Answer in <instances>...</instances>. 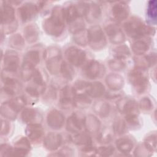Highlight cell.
Returning <instances> with one entry per match:
<instances>
[{
	"mask_svg": "<svg viewBox=\"0 0 157 157\" xmlns=\"http://www.w3.org/2000/svg\"><path fill=\"white\" fill-rule=\"evenodd\" d=\"M64 9L55 7L50 16L44 22V29L49 35L53 36H60L64 29Z\"/></svg>",
	"mask_w": 157,
	"mask_h": 157,
	"instance_id": "obj_1",
	"label": "cell"
},
{
	"mask_svg": "<svg viewBox=\"0 0 157 157\" xmlns=\"http://www.w3.org/2000/svg\"><path fill=\"white\" fill-rule=\"evenodd\" d=\"M126 33L131 37L138 38L144 36L155 34V30L153 27L147 25L137 18H132L124 25Z\"/></svg>",
	"mask_w": 157,
	"mask_h": 157,
	"instance_id": "obj_2",
	"label": "cell"
},
{
	"mask_svg": "<svg viewBox=\"0 0 157 157\" xmlns=\"http://www.w3.org/2000/svg\"><path fill=\"white\" fill-rule=\"evenodd\" d=\"M128 78L137 93H143L147 89L148 80L145 69L136 67L129 73Z\"/></svg>",
	"mask_w": 157,
	"mask_h": 157,
	"instance_id": "obj_3",
	"label": "cell"
},
{
	"mask_svg": "<svg viewBox=\"0 0 157 157\" xmlns=\"http://www.w3.org/2000/svg\"><path fill=\"white\" fill-rule=\"evenodd\" d=\"M44 58L46 61V67L52 74H56L60 71L61 52L58 48L51 47L47 48L45 51Z\"/></svg>",
	"mask_w": 157,
	"mask_h": 157,
	"instance_id": "obj_4",
	"label": "cell"
},
{
	"mask_svg": "<svg viewBox=\"0 0 157 157\" xmlns=\"http://www.w3.org/2000/svg\"><path fill=\"white\" fill-rule=\"evenodd\" d=\"M88 44L94 50H99L104 48L106 44V39L104 34L99 26L94 25L88 30Z\"/></svg>",
	"mask_w": 157,
	"mask_h": 157,
	"instance_id": "obj_5",
	"label": "cell"
},
{
	"mask_svg": "<svg viewBox=\"0 0 157 157\" xmlns=\"http://www.w3.org/2000/svg\"><path fill=\"white\" fill-rule=\"evenodd\" d=\"M83 75L90 79H96L104 75L105 68L102 64L95 60L88 62L83 67Z\"/></svg>",
	"mask_w": 157,
	"mask_h": 157,
	"instance_id": "obj_6",
	"label": "cell"
},
{
	"mask_svg": "<svg viewBox=\"0 0 157 157\" xmlns=\"http://www.w3.org/2000/svg\"><path fill=\"white\" fill-rule=\"evenodd\" d=\"M65 56L71 64L78 66L83 63L86 58V53L77 47H71L66 50Z\"/></svg>",
	"mask_w": 157,
	"mask_h": 157,
	"instance_id": "obj_7",
	"label": "cell"
},
{
	"mask_svg": "<svg viewBox=\"0 0 157 157\" xmlns=\"http://www.w3.org/2000/svg\"><path fill=\"white\" fill-rule=\"evenodd\" d=\"M75 96L72 87L69 86H64L60 92L59 104L61 107L65 109H69L74 106Z\"/></svg>",
	"mask_w": 157,
	"mask_h": 157,
	"instance_id": "obj_8",
	"label": "cell"
},
{
	"mask_svg": "<svg viewBox=\"0 0 157 157\" xmlns=\"http://www.w3.org/2000/svg\"><path fill=\"white\" fill-rule=\"evenodd\" d=\"M117 108L120 112L127 115H138L139 109L137 102L128 98L121 99L117 102Z\"/></svg>",
	"mask_w": 157,
	"mask_h": 157,
	"instance_id": "obj_9",
	"label": "cell"
},
{
	"mask_svg": "<svg viewBox=\"0 0 157 157\" xmlns=\"http://www.w3.org/2000/svg\"><path fill=\"white\" fill-rule=\"evenodd\" d=\"M85 126V118L80 114L77 113L71 115L66 123L67 129L73 133H78L81 131Z\"/></svg>",
	"mask_w": 157,
	"mask_h": 157,
	"instance_id": "obj_10",
	"label": "cell"
},
{
	"mask_svg": "<svg viewBox=\"0 0 157 157\" xmlns=\"http://www.w3.org/2000/svg\"><path fill=\"white\" fill-rule=\"evenodd\" d=\"M2 80L4 83L3 90L6 94L13 96L20 91L21 85L15 78L2 74Z\"/></svg>",
	"mask_w": 157,
	"mask_h": 157,
	"instance_id": "obj_11",
	"label": "cell"
},
{
	"mask_svg": "<svg viewBox=\"0 0 157 157\" xmlns=\"http://www.w3.org/2000/svg\"><path fill=\"white\" fill-rule=\"evenodd\" d=\"M38 6L31 3L26 2L21 6L18 10L20 18L23 22H26L34 18L37 13Z\"/></svg>",
	"mask_w": 157,
	"mask_h": 157,
	"instance_id": "obj_12",
	"label": "cell"
},
{
	"mask_svg": "<svg viewBox=\"0 0 157 157\" xmlns=\"http://www.w3.org/2000/svg\"><path fill=\"white\" fill-rule=\"evenodd\" d=\"M47 122L48 125L53 129H60L64 122V115L56 109L51 110L47 115Z\"/></svg>",
	"mask_w": 157,
	"mask_h": 157,
	"instance_id": "obj_13",
	"label": "cell"
},
{
	"mask_svg": "<svg viewBox=\"0 0 157 157\" xmlns=\"http://www.w3.org/2000/svg\"><path fill=\"white\" fill-rule=\"evenodd\" d=\"M3 64L6 71L15 72L19 65V58L17 53L12 51L7 52L4 56Z\"/></svg>",
	"mask_w": 157,
	"mask_h": 157,
	"instance_id": "obj_14",
	"label": "cell"
},
{
	"mask_svg": "<svg viewBox=\"0 0 157 157\" xmlns=\"http://www.w3.org/2000/svg\"><path fill=\"white\" fill-rule=\"evenodd\" d=\"M110 40L113 44H121L124 41L125 37L121 29L115 25H110L105 28Z\"/></svg>",
	"mask_w": 157,
	"mask_h": 157,
	"instance_id": "obj_15",
	"label": "cell"
},
{
	"mask_svg": "<svg viewBox=\"0 0 157 157\" xmlns=\"http://www.w3.org/2000/svg\"><path fill=\"white\" fill-rule=\"evenodd\" d=\"M62 142V137L58 133L50 132L44 139V145L48 150L57 149Z\"/></svg>",
	"mask_w": 157,
	"mask_h": 157,
	"instance_id": "obj_16",
	"label": "cell"
},
{
	"mask_svg": "<svg viewBox=\"0 0 157 157\" xmlns=\"http://www.w3.org/2000/svg\"><path fill=\"white\" fill-rule=\"evenodd\" d=\"M129 12V10L128 6L123 2L117 3L112 8V17L117 21H122L125 20L128 17Z\"/></svg>",
	"mask_w": 157,
	"mask_h": 157,
	"instance_id": "obj_17",
	"label": "cell"
},
{
	"mask_svg": "<svg viewBox=\"0 0 157 157\" xmlns=\"http://www.w3.org/2000/svg\"><path fill=\"white\" fill-rule=\"evenodd\" d=\"M25 132L30 140L37 141L42 137L44 129L39 123H31L26 126Z\"/></svg>",
	"mask_w": 157,
	"mask_h": 157,
	"instance_id": "obj_18",
	"label": "cell"
},
{
	"mask_svg": "<svg viewBox=\"0 0 157 157\" xmlns=\"http://www.w3.org/2000/svg\"><path fill=\"white\" fill-rule=\"evenodd\" d=\"M15 11L13 8L9 4H3L1 7V24L9 25L15 21Z\"/></svg>",
	"mask_w": 157,
	"mask_h": 157,
	"instance_id": "obj_19",
	"label": "cell"
},
{
	"mask_svg": "<svg viewBox=\"0 0 157 157\" xmlns=\"http://www.w3.org/2000/svg\"><path fill=\"white\" fill-rule=\"evenodd\" d=\"M105 82L110 89L113 91H118L123 87L124 80L119 74H110L106 77Z\"/></svg>",
	"mask_w": 157,
	"mask_h": 157,
	"instance_id": "obj_20",
	"label": "cell"
},
{
	"mask_svg": "<svg viewBox=\"0 0 157 157\" xmlns=\"http://www.w3.org/2000/svg\"><path fill=\"white\" fill-rule=\"evenodd\" d=\"M21 118L23 122L26 123H38L41 120V116L36 110L28 108L22 112Z\"/></svg>",
	"mask_w": 157,
	"mask_h": 157,
	"instance_id": "obj_21",
	"label": "cell"
},
{
	"mask_svg": "<svg viewBox=\"0 0 157 157\" xmlns=\"http://www.w3.org/2000/svg\"><path fill=\"white\" fill-rule=\"evenodd\" d=\"M156 55L155 53H151L142 58H137L135 59L136 67L146 69L147 67L154 65L156 63Z\"/></svg>",
	"mask_w": 157,
	"mask_h": 157,
	"instance_id": "obj_22",
	"label": "cell"
},
{
	"mask_svg": "<svg viewBox=\"0 0 157 157\" xmlns=\"http://www.w3.org/2000/svg\"><path fill=\"white\" fill-rule=\"evenodd\" d=\"M24 36L26 40L29 42H34L39 37V29L37 26L34 24L29 25L24 28Z\"/></svg>",
	"mask_w": 157,
	"mask_h": 157,
	"instance_id": "obj_23",
	"label": "cell"
},
{
	"mask_svg": "<svg viewBox=\"0 0 157 157\" xmlns=\"http://www.w3.org/2000/svg\"><path fill=\"white\" fill-rule=\"evenodd\" d=\"M105 91L104 86L98 82L89 83L87 94L93 98H98L102 96Z\"/></svg>",
	"mask_w": 157,
	"mask_h": 157,
	"instance_id": "obj_24",
	"label": "cell"
},
{
	"mask_svg": "<svg viewBox=\"0 0 157 157\" xmlns=\"http://www.w3.org/2000/svg\"><path fill=\"white\" fill-rule=\"evenodd\" d=\"M132 141L128 137H122L116 141V147L123 153H129L133 148Z\"/></svg>",
	"mask_w": 157,
	"mask_h": 157,
	"instance_id": "obj_25",
	"label": "cell"
},
{
	"mask_svg": "<svg viewBox=\"0 0 157 157\" xmlns=\"http://www.w3.org/2000/svg\"><path fill=\"white\" fill-rule=\"evenodd\" d=\"M85 127L90 132H96L100 128V121L96 117L90 115L85 118Z\"/></svg>",
	"mask_w": 157,
	"mask_h": 157,
	"instance_id": "obj_26",
	"label": "cell"
},
{
	"mask_svg": "<svg viewBox=\"0 0 157 157\" xmlns=\"http://www.w3.org/2000/svg\"><path fill=\"white\" fill-rule=\"evenodd\" d=\"M93 110L94 112L98 115L102 117H105L109 113L110 105L107 102L105 101H98L94 104L93 106Z\"/></svg>",
	"mask_w": 157,
	"mask_h": 157,
	"instance_id": "obj_27",
	"label": "cell"
},
{
	"mask_svg": "<svg viewBox=\"0 0 157 157\" xmlns=\"http://www.w3.org/2000/svg\"><path fill=\"white\" fill-rule=\"evenodd\" d=\"M72 141L77 145H90L91 144L92 140L88 134L86 132H78L72 137Z\"/></svg>",
	"mask_w": 157,
	"mask_h": 157,
	"instance_id": "obj_28",
	"label": "cell"
},
{
	"mask_svg": "<svg viewBox=\"0 0 157 157\" xmlns=\"http://www.w3.org/2000/svg\"><path fill=\"white\" fill-rule=\"evenodd\" d=\"M101 13L100 7L94 3L89 5L88 12L86 14V18L90 22H93L94 20L99 18Z\"/></svg>",
	"mask_w": 157,
	"mask_h": 157,
	"instance_id": "obj_29",
	"label": "cell"
},
{
	"mask_svg": "<svg viewBox=\"0 0 157 157\" xmlns=\"http://www.w3.org/2000/svg\"><path fill=\"white\" fill-rule=\"evenodd\" d=\"M17 113L10 105L9 102H6L2 104L1 107V115L10 120H14L17 117Z\"/></svg>",
	"mask_w": 157,
	"mask_h": 157,
	"instance_id": "obj_30",
	"label": "cell"
},
{
	"mask_svg": "<svg viewBox=\"0 0 157 157\" xmlns=\"http://www.w3.org/2000/svg\"><path fill=\"white\" fill-rule=\"evenodd\" d=\"M40 61L39 53L36 50H31L27 52L24 56L23 63L36 66Z\"/></svg>",
	"mask_w": 157,
	"mask_h": 157,
	"instance_id": "obj_31",
	"label": "cell"
},
{
	"mask_svg": "<svg viewBox=\"0 0 157 157\" xmlns=\"http://www.w3.org/2000/svg\"><path fill=\"white\" fill-rule=\"evenodd\" d=\"M73 34V39L74 41L78 45L84 46L88 44V30H86L84 28L74 33Z\"/></svg>",
	"mask_w": 157,
	"mask_h": 157,
	"instance_id": "obj_32",
	"label": "cell"
},
{
	"mask_svg": "<svg viewBox=\"0 0 157 157\" xmlns=\"http://www.w3.org/2000/svg\"><path fill=\"white\" fill-rule=\"evenodd\" d=\"M36 69L35 67L23 63L21 68V77L24 81H28L33 77Z\"/></svg>",
	"mask_w": 157,
	"mask_h": 157,
	"instance_id": "obj_33",
	"label": "cell"
},
{
	"mask_svg": "<svg viewBox=\"0 0 157 157\" xmlns=\"http://www.w3.org/2000/svg\"><path fill=\"white\" fill-rule=\"evenodd\" d=\"M9 45L15 49L21 50L25 47V40L20 34L12 35L9 38Z\"/></svg>",
	"mask_w": 157,
	"mask_h": 157,
	"instance_id": "obj_34",
	"label": "cell"
},
{
	"mask_svg": "<svg viewBox=\"0 0 157 157\" xmlns=\"http://www.w3.org/2000/svg\"><path fill=\"white\" fill-rule=\"evenodd\" d=\"M60 72L64 78L71 80L74 77V70L72 67L65 61H63L61 64Z\"/></svg>",
	"mask_w": 157,
	"mask_h": 157,
	"instance_id": "obj_35",
	"label": "cell"
},
{
	"mask_svg": "<svg viewBox=\"0 0 157 157\" xmlns=\"http://www.w3.org/2000/svg\"><path fill=\"white\" fill-rule=\"evenodd\" d=\"M132 49L134 53L137 55H142L145 53L148 50V44L142 40H137L133 43Z\"/></svg>",
	"mask_w": 157,
	"mask_h": 157,
	"instance_id": "obj_36",
	"label": "cell"
},
{
	"mask_svg": "<svg viewBox=\"0 0 157 157\" xmlns=\"http://www.w3.org/2000/svg\"><path fill=\"white\" fill-rule=\"evenodd\" d=\"M113 52L116 58L121 59H124L130 55L129 48L125 45H121L113 49Z\"/></svg>",
	"mask_w": 157,
	"mask_h": 157,
	"instance_id": "obj_37",
	"label": "cell"
},
{
	"mask_svg": "<svg viewBox=\"0 0 157 157\" xmlns=\"http://www.w3.org/2000/svg\"><path fill=\"white\" fill-rule=\"evenodd\" d=\"M91 100L86 94L76 95L74 99V105L78 108H86L90 105Z\"/></svg>",
	"mask_w": 157,
	"mask_h": 157,
	"instance_id": "obj_38",
	"label": "cell"
},
{
	"mask_svg": "<svg viewBox=\"0 0 157 157\" xmlns=\"http://www.w3.org/2000/svg\"><path fill=\"white\" fill-rule=\"evenodd\" d=\"M89 83L84 81H77L75 83L74 86L72 87L75 95L86 94Z\"/></svg>",
	"mask_w": 157,
	"mask_h": 157,
	"instance_id": "obj_39",
	"label": "cell"
},
{
	"mask_svg": "<svg viewBox=\"0 0 157 157\" xmlns=\"http://www.w3.org/2000/svg\"><path fill=\"white\" fill-rule=\"evenodd\" d=\"M8 102L17 112L20 111L26 103L23 97H17L9 101Z\"/></svg>",
	"mask_w": 157,
	"mask_h": 157,
	"instance_id": "obj_40",
	"label": "cell"
},
{
	"mask_svg": "<svg viewBox=\"0 0 157 157\" xmlns=\"http://www.w3.org/2000/svg\"><path fill=\"white\" fill-rule=\"evenodd\" d=\"M145 147L149 151H155L156 148V136L155 134H152L147 137L144 140Z\"/></svg>",
	"mask_w": 157,
	"mask_h": 157,
	"instance_id": "obj_41",
	"label": "cell"
},
{
	"mask_svg": "<svg viewBox=\"0 0 157 157\" xmlns=\"http://www.w3.org/2000/svg\"><path fill=\"white\" fill-rule=\"evenodd\" d=\"M109 66L112 70L119 71L124 69L125 67V63L123 59L115 58L109 61Z\"/></svg>",
	"mask_w": 157,
	"mask_h": 157,
	"instance_id": "obj_42",
	"label": "cell"
},
{
	"mask_svg": "<svg viewBox=\"0 0 157 157\" xmlns=\"http://www.w3.org/2000/svg\"><path fill=\"white\" fill-rule=\"evenodd\" d=\"M126 129V124L121 119L117 120L113 124V131L117 134H123Z\"/></svg>",
	"mask_w": 157,
	"mask_h": 157,
	"instance_id": "obj_43",
	"label": "cell"
},
{
	"mask_svg": "<svg viewBox=\"0 0 157 157\" xmlns=\"http://www.w3.org/2000/svg\"><path fill=\"white\" fill-rule=\"evenodd\" d=\"M33 82L34 83L39 86L45 87V78L41 72L39 70H36L33 75Z\"/></svg>",
	"mask_w": 157,
	"mask_h": 157,
	"instance_id": "obj_44",
	"label": "cell"
},
{
	"mask_svg": "<svg viewBox=\"0 0 157 157\" xmlns=\"http://www.w3.org/2000/svg\"><path fill=\"white\" fill-rule=\"evenodd\" d=\"M30 144L28 140L25 137H21L15 143V147L28 151L30 149Z\"/></svg>",
	"mask_w": 157,
	"mask_h": 157,
	"instance_id": "obj_45",
	"label": "cell"
},
{
	"mask_svg": "<svg viewBox=\"0 0 157 157\" xmlns=\"http://www.w3.org/2000/svg\"><path fill=\"white\" fill-rule=\"evenodd\" d=\"M114 148L111 146L100 147L97 149V154L101 156H109L113 153Z\"/></svg>",
	"mask_w": 157,
	"mask_h": 157,
	"instance_id": "obj_46",
	"label": "cell"
},
{
	"mask_svg": "<svg viewBox=\"0 0 157 157\" xmlns=\"http://www.w3.org/2000/svg\"><path fill=\"white\" fill-rule=\"evenodd\" d=\"M99 140L101 143H108L112 140V134L109 130H103L99 136Z\"/></svg>",
	"mask_w": 157,
	"mask_h": 157,
	"instance_id": "obj_47",
	"label": "cell"
},
{
	"mask_svg": "<svg viewBox=\"0 0 157 157\" xmlns=\"http://www.w3.org/2000/svg\"><path fill=\"white\" fill-rule=\"evenodd\" d=\"M148 14L153 19H156V1H151L149 2L148 7Z\"/></svg>",
	"mask_w": 157,
	"mask_h": 157,
	"instance_id": "obj_48",
	"label": "cell"
},
{
	"mask_svg": "<svg viewBox=\"0 0 157 157\" xmlns=\"http://www.w3.org/2000/svg\"><path fill=\"white\" fill-rule=\"evenodd\" d=\"M82 153L86 156H94L97 154V149L91 146V145H86L84 146V148L82 150Z\"/></svg>",
	"mask_w": 157,
	"mask_h": 157,
	"instance_id": "obj_49",
	"label": "cell"
},
{
	"mask_svg": "<svg viewBox=\"0 0 157 157\" xmlns=\"http://www.w3.org/2000/svg\"><path fill=\"white\" fill-rule=\"evenodd\" d=\"M152 103L148 98H144L140 101V107L144 110H149L151 109Z\"/></svg>",
	"mask_w": 157,
	"mask_h": 157,
	"instance_id": "obj_50",
	"label": "cell"
},
{
	"mask_svg": "<svg viewBox=\"0 0 157 157\" xmlns=\"http://www.w3.org/2000/svg\"><path fill=\"white\" fill-rule=\"evenodd\" d=\"M126 122L131 126H136L139 124L138 115H127L126 116Z\"/></svg>",
	"mask_w": 157,
	"mask_h": 157,
	"instance_id": "obj_51",
	"label": "cell"
},
{
	"mask_svg": "<svg viewBox=\"0 0 157 157\" xmlns=\"http://www.w3.org/2000/svg\"><path fill=\"white\" fill-rule=\"evenodd\" d=\"M10 130V125L9 123L5 121L1 120V135L4 136L8 134Z\"/></svg>",
	"mask_w": 157,
	"mask_h": 157,
	"instance_id": "obj_52",
	"label": "cell"
},
{
	"mask_svg": "<svg viewBox=\"0 0 157 157\" xmlns=\"http://www.w3.org/2000/svg\"><path fill=\"white\" fill-rule=\"evenodd\" d=\"M12 150V147L7 144H2L1 145V156H9V154L10 151Z\"/></svg>",
	"mask_w": 157,
	"mask_h": 157,
	"instance_id": "obj_53",
	"label": "cell"
},
{
	"mask_svg": "<svg viewBox=\"0 0 157 157\" xmlns=\"http://www.w3.org/2000/svg\"><path fill=\"white\" fill-rule=\"evenodd\" d=\"M72 152L73 151L69 148H62L61 150H60L58 151V153L57 155H57V156H72Z\"/></svg>",
	"mask_w": 157,
	"mask_h": 157,
	"instance_id": "obj_54",
	"label": "cell"
}]
</instances>
